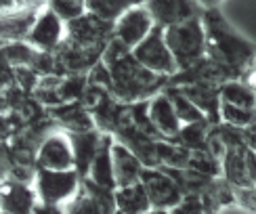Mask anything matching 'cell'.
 Instances as JSON below:
<instances>
[{"mask_svg":"<svg viewBox=\"0 0 256 214\" xmlns=\"http://www.w3.org/2000/svg\"><path fill=\"white\" fill-rule=\"evenodd\" d=\"M256 118V110H242V107L222 103L220 105V120L222 124L236 126V128H248Z\"/></svg>","mask_w":256,"mask_h":214,"instance_id":"obj_30","label":"cell"},{"mask_svg":"<svg viewBox=\"0 0 256 214\" xmlns=\"http://www.w3.org/2000/svg\"><path fill=\"white\" fill-rule=\"evenodd\" d=\"M36 168L52 172L76 170V156L68 132H52L42 141L36 152Z\"/></svg>","mask_w":256,"mask_h":214,"instance_id":"obj_9","label":"cell"},{"mask_svg":"<svg viewBox=\"0 0 256 214\" xmlns=\"http://www.w3.org/2000/svg\"><path fill=\"white\" fill-rule=\"evenodd\" d=\"M114 138L130 149V152L143 162L145 168H160V162H158V143L160 141H156V138H152L149 134L141 132L130 122L124 124L120 130L114 134Z\"/></svg>","mask_w":256,"mask_h":214,"instance_id":"obj_14","label":"cell"},{"mask_svg":"<svg viewBox=\"0 0 256 214\" xmlns=\"http://www.w3.org/2000/svg\"><path fill=\"white\" fill-rule=\"evenodd\" d=\"M34 214H68L66 208H59V206H48V204H42L38 202V206L34 208Z\"/></svg>","mask_w":256,"mask_h":214,"instance_id":"obj_34","label":"cell"},{"mask_svg":"<svg viewBox=\"0 0 256 214\" xmlns=\"http://www.w3.org/2000/svg\"><path fill=\"white\" fill-rule=\"evenodd\" d=\"M164 92L168 94V99H170V103H172L174 112H176L178 120H180V124H183V126H187V124H198V122H204V120H206V116L202 114L198 107L187 99V94L180 90V88L168 86Z\"/></svg>","mask_w":256,"mask_h":214,"instance_id":"obj_22","label":"cell"},{"mask_svg":"<svg viewBox=\"0 0 256 214\" xmlns=\"http://www.w3.org/2000/svg\"><path fill=\"white\" fill-rule=\"evenodd\" d=\"M254 189H256V187H254Z\"/></svg>","mask_w":256,"mask_h":214,"instance_id":"obj_38","label":"cell"},{"mask_svg":"<svg viewBox=\"0 0 256 214\" xmlns=\"http://www.w3.org/2000/svg\"><path fill=\"white\" fill-rule=\"evenodd\" d=\"M220 99L222 103L242 107V110H256V92H252L242 80H231L220 86Z\"/></svg>","mask_w":256,"mask_h":214,"instance_id":"obj_25","label":"cell"},{"mask_svg":"<svg viewBox=\"0 0 256 214\" xmlns=\"http://www.w3.org/2000/svg\"><path fill=\"white\" fill-rule=\"evenodd\" d=\"M149 118H152V124L156 126L158 134L162 136V141H174L183 128L166 92H160L149 101Z\"/></svg>","mask_w":256,"mask_h":214,"instance_id":"obj_17","label":"cell"},{"mask_svg":"<svg viewBox=\"0 0 256 214\" xmlns=\"http://www.w3.org/2000/svg\"><path fill=\"white\" fill-rule=\"evenodd\" d=\"M52 13H55L63 24H72V21H78L80 17H84L88 13L86 2H80V0H55V2L46 4Z\"/></svg>","mask_w":256,"mask_h":214,"instance_id":"obj_29","label":"cell"},{"mask_svg":"<svg viewBox=\"0 0 256 214\" xmlns=\"http://www.w3.org/2000/svg\"><path fill=\"white\" fill-rule=\"evenodd\" d=\"M105 68L110 70L114 80L112 94L124 105H134L143 101H152L156 94L164 92L168 88V80L156 76L149 70H145L132 55V50L118 38H114L103 52Z\"/></svg>","mask_w":256,"mask_h":214,"instance_id":"obj_1","label":"cell"},{"mask_svg":"<svg viewBox=\"0 0 256 214\" xmlns=\"http://www.w3.org/2000/svg\"><path fill=\"white\" fill-rule=\"evenodd\" d=\"M156 21L149 13L145 2H136L130 10L116 21L114 26V38H118L122 44H126L130 50H134L138 44H143L147 36L154 32Z\"/></svg>","mask_w":256,"mask_h":214,"instance_id":"obj_8","label":"cell"},{"mask_svg":"<svg viewBox=\"0 0 256 214\" xmlns=\"http://www.w3.org/2000/svg\"><path fill=\"white\" fill-rule=\"evenodd\" d=\"M52 122H57L59 126H63V130L68 134H82V132H90L94 130V120L90 112L82 105V101H74V103H66L59 107H50L48 110Z\"/></svg>","mask_w":256,"mask_h":214,"instance_id":"obj_16","label":"cell"},{"mask_svg":"<svg viewBox=\"0 0 256 214\" xmlns=\"http://www.w3.org/2000/svg\"><path fill=\"white\" fill-rule=\"evenodd\" d=\"M208 214H216V212H208Z\"/></svg>","mask_w":256,"mask_h":214,"instance_id":"obj_36","label":"cell"},{"mask_svg":"<svg viewBox=\"0 0 256 214\" xmlns=\"http://www.w3.org/2000/svg\"><path fill=\"white\" fill-rule=\"evenodd\" d=\"M2 214H8V212H2Z\"/></svg>","mask_w":256,"mask_h":214,"instance_id":"obj_37","label":"cell"},{"mask_svg":"<svg viewBox=\"0 0 256 214\" xmlns=\"http://www.w3.org/2000/svg\"><path fill=\"white\" fill-rule=\"evenodd\" d=\"M141 183L149 196L152 208L172 210L178 202L183 200V194H180L178 185L164 172L162 168H145Z\"/></svg>","mask_w":256,"mask_h":214,"instance_id":"obj_11","label":"cell"},{"mask_svg":"<svg viewBox=\"0 0 256 214\" xmlns=\"http://www.w3.org/2000/svg\"><path fill=\"white\" fill-rule=\"evenodd\" d=\"M2 19H0V28H2V42H26L32 28L36 26L40 13L46 8L42 2H17V0H4L2 2Z\"/></svg>","mask_w":256,"mask_h":214,"instance_id":"obj_6","label":"cell"},{"mask_svg":"<svg viewBox=\"0 0 256 214\" xmlns=\"http://www.w3.org/2000/svg\"><path fill=\"white\" fill-rule=\"evenodd\" d=\"M208 206L202 196H183V200L170 210V214H208Z\"/></svg>","mask_w":256,"mask_h":214,"instance_id":"obj_31","label":"cell"},{"mask_svg":"<svg viewBox=\"0 0 256 214\" xmlns=\"http://www.w3.org/2000/svg\"><path fill=\"white\" fill-rule=\"evenodd\" d=\"M189 170L200 172L204 176H212V178H222V164L216 158H212L208 154V149H202V152H191L189 158Z\"/></svg>","mask_w":256,"mask_h":214,"instance_id":"obj_28","label":"cell"},{"mask_svg":"<svg viewBox=\"0 0 256 214\" xmlns=\"http://www.w3.org/2000/svg\"><path fill=\"white\" fill-rule=\"evenodd\" d=\"M38 52L34 46H30L28 42H6L2 46V55H4V66L8 68H32L38 57Z\"/></svg>","mask_w":256,"mask_h":214,"instance_id":"obj_26","label":"cell"},{"mask_svg":"<svg viewBox=\"0 0 256 214\" xmlns=\"http://www.w3.org/2000/svg\"><path fill=\"white\" fill-rule=\"evenodd\" d=\"M191 152L180 147L172 141H160L158 143V162L160 168H170V170H187L189 166Z\"/></svg>","mask_w":256,"mask_h":214,"instance_id":"obj_24","label":"cell"},{"mask_svg":"<svg viewBox=\"0 0 256 214\" xmlns=\"http://www.w3.org/2000/svg\"><path fill=\"white\" fill-rule=\"evenodd\" d=\"M72 147H74V156H76V172L80 174L82 180L88 178L90 172V166L97 158L101 143H103V136L105 132H101L99 128H94L90 132H82V134H68Z\"/></svg>","mask_w":256,"mask_h":214,"instance_id":"obj_19","label":"cell"},{"mask_svg":"<svg viewBox=\"0 0 256 214\" xmlns=\"http://www.w3.org/2000/svg\"><path fill=\"white\" fill-rule=\"evenodd\" d=\"M145 4L156 21V26L164 30L204 15V6L191 2V0H154V2H145Z\"/></svg>","mask_w":256,"mask_h":214,"instance_id":"obj_12","label":"cell"},{"mask_svg":"<svg viewBox=\"0 0 256 214\" xmlns=\"http://www.w3.org/2000/svg\"><path fill=\"white\" fill-rule=\"evenodd\" d=\"M2 212L8 214H34V208L38 206V194L32 185L26 183H17V180H4L2 183Z\"/></svg>","mask_w":256,"mask_h":214,"instance_id":"obj_18","label":"cell"},{"mask_svg":"<svg viewBox=\"0 0 256 214\" xmlns=\"http://www.w3.org/2000/svg\"><path fill=\"white\" fill-rule=\"evenodd\" d=\"M147 214H170V210H162V208H152Z\"/></svg>","mask_w":256,"mask_h":214,"instance_id":"obj_35","label":"cell"},{"mask_svg":"<svg viewBox=\"0 0 256 214\" xmlns=\"http://www.w3.org/2000/svg\"><path fill=\"white\" fill-rule=\"evenodd\" d=\"M136 2H130V0H90L86 2L88 13L97 15L99 19L108 21V24H114L118 21L126 10H130Z\"/></svg>","mask_w":256,"mask_h":214,"instance_id":"obj_27","label":"cell"},{"mask_svg":"<svg viewBox=\"0 0 256 214\" xmlns=\"http://www.w3.org/2000/svg\"><path fill=\"white\" fill-rule=\"evenodd\" d=\"M112 147H114V134H105L101 149L94 162L90 166L88 172V180L94 185H99L108 191H116L118 185H116V174H114V158H112Z\"/></svg>","mask_w":256,"mask_h":214,"instance_id":"obj_20","label":"cell"},{"mask_svg":"<svg viewBox=\"0 0 256 214\" xmlns=\"http://www.w3.org/2000/svg\"><path fill=\"white\" fill-rule=\"evenodd\" d=\"M116 206L122 214H147L152 210V202L143 187V183L116 189Z\"/></svg>","mask_w":256,"mask_h":214,"instance_id":"obj_21","label":"cell"},{"mask_svg":"<svg viewBox=\"0 0 256 214\" xmlns=\"http://www.w3.org/2000/svg\"><path fill=\"white\" fill-rule=\"evenodd\" d=\"M164 36L180 72L196 68L206 59V30L202 24V17L185 21L180 26L166 28Z\"/></svg>","mask_w":256,"mask_h":214,"instance_id":"obj_3","label":"cell"},{"mask_svg":"<svg viewBox=\"0 0 256 214\" xmlns=\"http://www.w3.org/2000/svg\"><path fill=\"white\" fill-rule=\"evenodd\" d=\"M134 59L141 63L145 70H149L156 76L162 78H174L176 74H180V68L174 59V55L170 52L166 44V36H164V28L156 26L154 32L147 36L143 44H138L132 50Z\"/></svg>","mask_w":256,"mask_h":214,"instance_id":"obj_5","label":"cell"},{"mask_svg":"<svg viewBox=\"0 0 256 214\" xmlns=\"http://www.w3.org/2000/svg\"><path fill=\"white\" fill-rule=\"evenodd\" d=\"M176 88H180L187 94V99L206 116V120L212 126L222 124V120H220L222 99H220V86H218V84L196 82V84H187V86H176Z\"/></svg>","mask_w":256,"mask_h":214,"instance_id":"obj_13","label":"cell"},{"mask_svg":"<svg viewBox=\"0 0 256 214\" xmlns=\"http://www.w3.org/2000/svg\"><path fill=\"white\" fill-rule=\"evenodd\" d=\"M202 24L206 30V59L238 72L240 76L256 61V44L229 24L218 6H204Z\"/></svg>","mask_w":256,"mask_h":214,"instance_id":"obj_2","label":"cell"},{"mask_svg":"<svg viewBox=\"0 0 256 214\" xmlns=\"http://www.w3.org/2000/svg\"><path fill=\"white\" fill-rule=\"evenodd\" d=\"M66 30H68V26L46 6L40 13L36 26L32 28L26 42L40 52H57V48L63 44V40H66Z\"/></svg>","mask_w":256,"mask_h":214,"instance_id":"obj_10","label":"cell"},{"mask_svg":"<svg viewBox=\"0 0 256 214\" xmlns=\"http://www.w3.org/2000/svg\"><path fill=\"white\" fill-rule=\"evenodd\" d=\"M88 84H92V86H99V88H103V90H108V92H112L114 90V80H112V74H110V70L105 68V63L101 61V63H97L92 70H90V74H88Z\"/></svg>","mask_w":256,"mask_h":214,"instance_id":"obj_32","label":"cell"},{"mask_svg":"<svg viewBox=\"0 0 256 214\" xmlns=\"http://www.w3.org/2000/svg\"><path fill=\"white\" fill-rule=\"evenodd\" d=\"M112 40H114V24H108V21L99 19L92 13H86L78 21H72L66 30V42L80 48L105 50Z\"/></svg>","mask_w":256,"mask_h":214,"instance_id":"obj_7","label":"cell"},{"mask_svg":"<svg viewBox=\"0 0 256 214\" xmlns=\"http://www.w3.org/2000/svg\"><path fill=\"white\" fill-rule=\"evenodd\" d=\"M210 128H212V124L208 120L198 122V124H187V126L180 128V132L176 134V138L172 143L189 149V152H202V149H206Z\"/></svg>","mask_w":256,"mask_h":214,"instance_id":"obj_23","label":"cell"},{"mask_svg":"<svg viewBox=\"0 0 256 214\" xmlns=\"http://www.w3.org/2000/svg\"><path fill=\"white\" fill-rule=\"evenodd\" d=\"M34 189L42 204L68 208L74 200L78 198L82 189V178L76 170L68 172H52V170H40L36 168V180Z\"/></svg>","mask_w":256,"mask_h":214,"instance_id":"obj_4","label":"cell"},{"mask_svg":"<svg viewBox=\"0 0 256 214\" xmlns=\"http://www.w3.org/2000/svg\"><path fill=\"white\" fill-rule=\"evenodd\" d=\"M244 138H246V145L256 154V118L248 128H244Z\"/></svg>","mask_w":256,"mask_h":214,"instance_id":"obj_33","label":"cell"},{"mask_svg":"<svg viewBox=\"0 0 256 214\" xmlns=\"http://www.w3.org/2000/svg\"><path fill=\"white\" fill-rule=\"evenodd\" d=\"M112 158H114V174H116V185H118V189L141 183L143 172H145L143 162L126 145L116 141V138H114V147H112Z\"/></svg>","mask_w":256,"mask_h":214,"instance_id":"obj_15","label":"cell"}]
</instances>
